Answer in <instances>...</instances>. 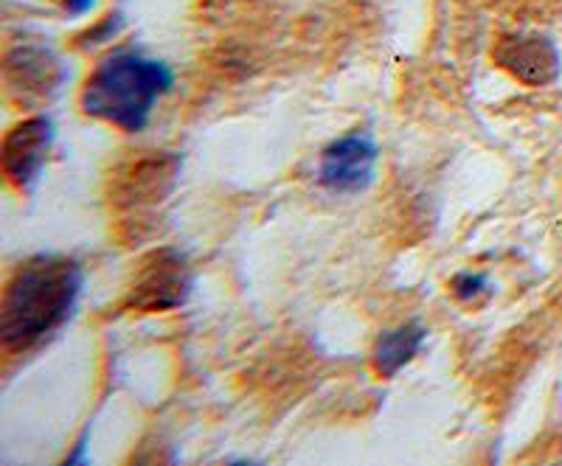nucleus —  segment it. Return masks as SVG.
Instances as JSON below:
<instances>
[{"label": "nucleus", "instance_id": "f257e3e1", "mask_svg": "<svg viewBox=\"0 0 562 466\" xmlns=\"http://www.w3.org/2000/svg\"><path fill=\"white\" fill-rule=\"evenodd\" d=\"M85 273L79 262L65 255H34L20 264L3 289L0 340L9 354L29 352L52 338L74 315Z\"/></svg>", "mask_w": 562, "mask_h": 466}, {"label": "nucleus", "instance_id": "7ed1b4c3", "mask_svg": "<svg viewBox=\"0 0 562 466\" xmlns=\"http://www.w3.org/2000/svg\"><path fill=\"white\" fill-rule=\"evenodd\" d=\"M194 287L186 255L175 248H160L140 262L124 307L135 312H169L183 307Z\"/></svg>", "mask_w": 562, "mask_h": 466}, {"label": "nucleus", "instance_id": "f8f14e48", "mask_svg": "<svg viewBox=\"0 0 562 466\" xmlns=\"http://www.w3.org/2000/svg\"><path fill=\"white\" fill-rule=\"evenodd\" d=\"M93 3H97V0H65V12L68 14H88L90 9H93Z\"/></svg>", "mask_w": 562, "mask_h": 466}, {"label": "nucleus", "instance_id": "1a4fd4ad", "mask_svg": "<svg viewBox=\"0 0 562 466\" xmlns=\"http://www.w3.org/2000/svg\"><path fill=\"white\" fill-rule=\"evenodd\" d=\"M425 338H428V329L419 320H411V323L383 332L374 343V371L385 379L396 377L419 354Z\"/></svg>", "mask_w": 562, "mask_h": 466}, {"label": "nucleus", "instance_id": "0eeeda50", "mask_svg": "<svg viewBox=\"0 0 562 466\" xmlns=\"http://www.w3.org/2000/svg\"><path fill=\"white\" fill-rule=\"evenodd\" d=\"M65 65L45 45H14L7 54V84L23 104H43L63 88Z\"/></svg>", "mask_w": 562, "mask_h": 466}, {"label": "nucleus", "instance_id": "9d476101", "mask_svg": "<svg viewBox=\"0 0 562 466\" xmlns=\"http://www.w3.org/2000/svg\"><path fill=\"white\" fill-rule=\"evenodd\" d=\"M450 289H453L456 298L464 300V304H475L481 295L490 293V279H486L484 273H473V270H464V273H459L453 282H450Z\"/></svg>", "mask_w": 562, "mask_h": 466}, {"label": "nucleus", "instance_id": "20e7f679", "mask_svg": "<svg viewBox=\"0 0 562 466\" xmlns=\"http://www.w3.org/2000/svg\"><path fill=\"white\" fill-rule=\"evenodd\" d=\"M380 149L369 133H349L324 149L318 183L333 194H360L378 178Z\"/></svg>", "mask_w": 562, "mask_h": 466}, {"label": "nucleus", "instance_id": "f03ea898", "mask_svg": "<svg viewBox=\"0 0 562 466\" xmlns=\"http://www.w3.org/2000/svg\"><path fill=\"white\" fill-rule=\"evenodd\" d=\"M172 84L175 73L167 62L122 48L104 57L85 79L79 104L90 118L113 124L124 133H140Z\"/></svg>", "mask_w": 562, "mask_h": 466}, {"label": "nucleus", "instance_id": "39448f33", "mask_svg": "<svg viewBox=\"0 0 562 466\" xmlns=\"http://www.w3.org/2000/svg\"><path fill=\"white\" fill-rule=\"evenodd\" d=\"M54 122L48 115H32L3 138V174L20 192H32L43 174L45 160L54 147Z\"/></svg>", "mask_w": 562, "mask_h": 466}, {"label": "nucleus", "instance_id": "423d86ee", "mask_svg": "<svg viewBox=\"0 0 562 466\" xmlns=\"http://www.w3.org/2000/svg\"><path fill=\"white\" fill-rule=\"evenodd\" d=\"M180 172L178 155H144L115 180L113 203L127 212H149L172 194Z\"/></svg>", "mask_w": 562, "mask_h": 466}, {"label": "nucleus", "instance_id": "6e6552de", "mask_svg": "<svg viewBox=\"0 0 562 466\" xmlns=\"http://www.w3.org/2000/svg\"><path fill=\"white\" fill-rule=\"evenodd\" d=\"M492 57L506 73H512L518 82L529 84V88H546L562 71V59L554 39L543 37V34H512V37H504Z\"/></svg>", "mask_w": 562, "mask_h": 466}, {"label": "nucleus", "instance_id": "9b49d317", "mask_svg": "<svg viewBox=\"0 0 562 466\" xmlns=\"http://www.w3.org/2000/svg\"><path fill=\"white\" fill-rule=\"evenodd\" d=\"M119 26H122V18H119V14H110L102 26H97L93 32L85 34V39H88V43H102V39L113 37V34L119 32Z\"/></svg>", "mask_w": 562, "mask_h": 466}]
</instances>
